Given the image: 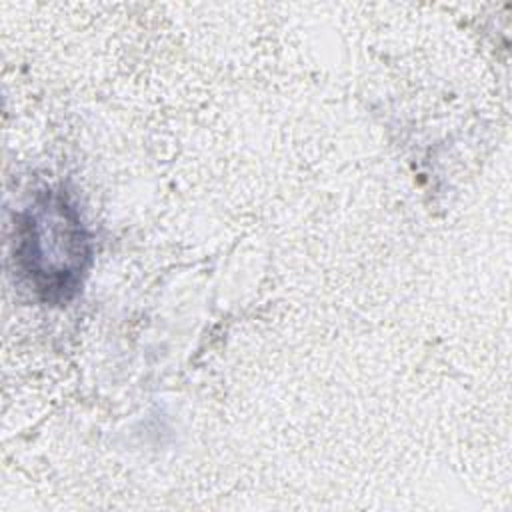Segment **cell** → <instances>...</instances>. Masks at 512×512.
Listing matches in <instances>:
<instances>
[{"mask_svg": "<svg viewBox=\"0 0 512 512\" xmlns=\"http://www.w3.org/2000/svg\"><path fill=\"white\" fill-rule=\"evenodd\" d=\"M18 260L46 300L68 298L90 256L76 210L58 194L22 214Z\"/></svg>", "mask_w": 512, "mask_h": 512, "instance_id": "1", "label": "cell"}]
</instances>
